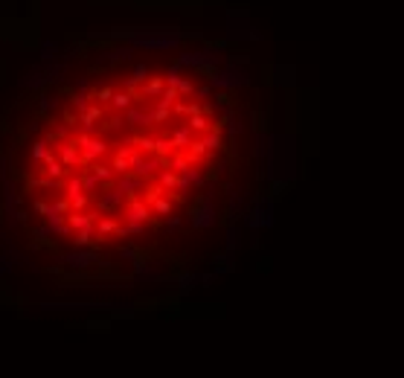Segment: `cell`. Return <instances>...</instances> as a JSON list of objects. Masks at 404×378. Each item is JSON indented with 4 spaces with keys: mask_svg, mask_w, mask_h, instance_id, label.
<instances>
[{
    "mask_svg": "<svg viewBox=\"0 0 404 378\" xmlns=\"http://www.w3.org/2000/svg\"><path fill=\"white\" fill-rule=\"evenodd\" d=\"M93 224V215H87V213H76V215H70V230H84V227H90Z\"/></svg>",
    "mask_w": 404,
    "mask_h": 378,
    "instance_id": "obj_11",
    "label": "cell"
},
{
    "mask_svg": "<svg viewBox=\"0 0 404 378\" xmlns=\"http://www.w3.org/2000/svg\"><path fill=\"white\" fill-rule=\"evenodd\" d=\"M44 172H47V175H52V178H61V175H64V172H67V169H64V166H61V163H55V160H49V166H47V169H44Z\"/></svg>",
    "mask_w": 404,
    "mask_h": 378,
    "instance_id": "obj_26",
    "label": "cell"
},
{
    "mask_svg": "<svg viewBox=\"0 0 404 378\" xmlns=\"http://www.w3.org/2000/svg\"><path fill=\"white\" fill-rule=\"evenodd\" d=\"M160 186H163V189H178V175H175L172 169H163V172H160Z\"/></svg>",
    "mask_w": 404,
    "mask_h": 378,
    "instance_id": "obj_17",
    "label": "cell"
},
{
    "mask_svg": "<svg viewBox=\"0 0 404 378\" xmlns=\"http://www.w3.org/2000/svg\"><path fill=\"white\" fill-rule=\"evenodd\" d=\"M169 116H172V108H166V105H157L151 111V122H166Z\"/></svg>",
    "mask_w": 404,
    "mask_h": 378,
    "instance_id": "obj_21",
    "label": "cell"
},
{
    "mask_svg": "<svg viewBox=\"0 0 404 378\" xmlns=\"http://www.w3.org/2000/svg\"><path fill=\"white\" fill-rule=\"evenodd\" d=\"M198 183H204V175H201L198 169H192V166L178 178V189H180V192H186L189 186H198Z\"/></svg>",
    "mask_w": 404,
    "mask_h": 378,
    "instance_id": "obj_6",
    "label": "cell"
},
{
    "mask_svg": "<svg viewBox=\"0 0 404 378\" xmlns=\"http://www.w3.org/2000/svg\"><path fill=\"white\" fill-rule=\"evenodd\" d=\"M90 239H93V230L90 227H84V230H76V245H90Z\"/></svg>",
    "mask_w": 404,
    "mask_h": 378,
    "instance_id": "obj_24",
    "label": "cell"
},
{
    "mask_svg": "<svg viewBox=\"0 0 404 378\" xmlns=\"http://www.w3.org/2000/svg\"><path fill=\"white\" fill-rule=\"evenodd\" d=\"M169 140H172V146H175V148H183V146H189V143H192V131H189V128H175V134H172Z\"/></svg>",
    "mask_w": 404,
    "mask_h": 378,
    "instance_id": "obj_10",
    "label": "cell"
},
{
    "mask_svg": "<svg viewBox=\"0 0 404 378\" xmlns=\"http://www.w3.org/2000/svg\"><path fill=\"white\" fill-rule=\"evenodd\" d=\"M163 166H172V172H178V175H183V172L189 169V160H186L183 154H175L172 160H163Z\"/></svg>",
    "mask_w": 404,
    "mask_h": 378,
    "instance_id": "obj_15",
    "label": "cell"
},
{
    "mask_svg": "<svg viewBox=\"0 0 404 378\" xmlns=\"http://www.w3.org/2000/svg\"><path fill=\"white\" fill-rule=\"evenodd\" d=\"M131 99H134L131 93H113V99H111V102H113V108H128V105H131Z\"/></svg>",
    "mask_w": 404,
    "mask_h": 378,
    "instance_id": "obj_23",
    "label": "cell"
},
{
    "mask_svg": "<svg viewBox=\"0 0 404 378\" xmlns=\"http://www.w3.org/2000/svg\"><path fill=\"white\" fill-rule=\"evenodd\" d=\"M119 201H122V192H119V189H113V192H108V195L99 201V207H102V210H111V207H116Z\"/></svg>",
    "mask_w": 404,
    "mask_h": 378,
    "instance_id": "obj_19",
    "label": "cell"
},
{
    "mask_svg": "<svg viewBox=\"0 0 404 378\" xmlns=\"http://www.w3.org/2000/svg\"><path fill=\"white\" fill-rule=\"evenodd\" d=\"M189 218H192V227H210L215 224V210L207 204V198H201V204L189 213Z\"/></svg>",
    "mask_w": 404,
    "mask_h": 378,
    "instance_id": "obj_2",
    "label": "cell"
},
{
    "mask_svg": "<svg viewBox=\"0 0 404 378\" xmlns=\"http://www.w3.org/2000/svg\"><path fill=\"white\" fill-rule=\"evenodd\" d=\"M134 189H140V181H137V178H125V181H119V192H134Z\"/></svg>",
    "mask_w": 404,
    "mask_h": 378,
    "instance_id": "obj_25",
    "label": "cell"
},
{
    "mask_svg": "<svg viewBox=\"0 0 404 378\" xmlns=\"http://www.w3.org/2000/svg\"><path fill=\"white\" fill-rule=\"evenodd\" d=\"M189 131H210V119H207L204 114L189 116Z\"/></svg>",
    "mask_w": 404,
    "mask_h": 378,
    "instance_id": "obj_16",
    "label": "cell"
},
{
    "mask_svg": "<svg viewBox=\"0 0 404 378\" xmlns=\"http://www.w3.org/2000/svg\"><path fill=\"white\" fill-rule=\"evenodd\" d=\"M61 163H67V166L81 163V160H79V148H76L73 143H64V148H61Z\"/></svg>",
    "mask_w": 404,
    "mask_h": 378,
    "instance_id": "obj_12",
    "label": "cell"
},
{
    "mask_svg": "<svg viewBox=\"0 0 404 378\" xmlns=\"http://www.w3.org/2000/svg\"><path fill=\"white\" fill-rule=\"evenodd\" d=\"M250 82V76L239 67H230V70H212L210 73V87H218V90H233V87H244Z\"/></svg>",
    "mask_w": 404,
    "mask_h": 378,
    "instance_id": "obj_1",
    "label": "cell"
},
{
    "mask_svg": "<svg viewBox=\"0 0 404 378\" xmlns=\"http://www.w3.org/2000/svg\"><path fill=\"white\" fill-rule=\"evenodd\" d=\"M96 259H99V256L90 253V250H76V253H67V256H64V262L73 265V268H87V265H93Z\"/></svg>",
    "mask_w": 404,
    "mask_h": 378,
    "instance_id": "obj_5",
    "label": "cell"
},
{
    "mask_svg": "<svg viewBox=\"0 0 404 378\" xmlns=\"http://www.w3.org/2000/svg\"><path fill=\"white\" fill-rule=\"evenodd\" d=\"M125 119H128L131 125H151V111H140V108H131V111L125 114Z\"/></svg>",
    "mask_w": 404,
    "mask_h": 378,
    "instance_id": "obj_8",
    "label": "cell"
},
{
    "mask_svg": "<svg viewBox=\"0 0 404 378\" xmlns=\"http://www.w3.org/2000/svg\"><path fill=\"white\" fill-rule=\"evenodd\" d=\"M175 151V146H172V140H154V154L163 160L166 154H172Z\"/></svg>",
    "mask_w": 404,
    "mask_h": 378,
    "instance_id": "obj_18",
    "label": "cell"
},
{
    "mask_svg": "<svg viewBox=\"0 0 404 378\" xmlns=\"http://www.w3.org/2000/svg\"><path fill=\"white\" fill-rule=\"evenodd\" d=\"M99 99H102V102H111V99H113V90H111V87H102V90H99Z\"/></svg>",
    "mask_w": 404,
    "mask_h": 378,
    "instance_id": "obj_28",
    "label": "cell"
},
{
    "mask_svg": "<svg viewBox=\"0 0 404 378\" xmlns=\"http://www.w3.org/2000/svg\"><path fill=\"white\" fill-rule=\"evenodd\" d=\"M151 207H154V213H157V215H172V201H166V198L151 201Z\"/></svg>",
    "mask_w": 404,
    "mask_h": 378,
    "instance_id": "obj_22",
    "label": "cell"
},
{
    "mask_svg": "<svg viewBox=\"0 0 404 378\" xmlns=\"http://www.w3.org/2000/svg\"><path fill=\"white\" fill-rule=\"evenodd\" d=\"M148 79V70H145V64H137L134 67V73H131V79H128V90H134L140 82H145Z\"/></svg>",
    "mask_w": 404,
    "mask_h": 378,
    "instance_id": "obj_13",
    "label": "cell"
},
{
    "mask_svg": "<svg viewBox=\"0 0 404 378\" xmlns=\"http://www.w3.org/2000/svg\"><path fill=\"white\" fill-rule=\"evenodd\" d=\"M198 143L204 146V151H218L221 148V131L218 128H210V134L204 140H198Z\"/></svg>",
    "mask_w": 404,
    "mask_h": 378,
    "instance_id": "obj_9",
    "label": "cell"
},
{
    "mask_svg": "<svg viewBox=\"0 0 404 378\" xmlns=\"http://www.w3.org/2000/svg\"><path fill=\"white\" fill-rule=\"evenodd\" d=\"M125 215H128L131 224H145V221H148V204H143V201H131L128 210H125Z\"/></svg>",
    "mask_w": 404,
    "mask_h": 378,
    "instance_id": "obj_4",
    "label": "cell"
},
{
    "mask_svg": "<svg viewBox=\"0 0 404 378\" xmlns=\"http://www.w3.org/2000/svg\"><path fill=\"white\" fill-rule=\"evenodd\" d=\"M137 146H140L143 151H154V140H151V137H140V140H137Z\"/></svg>",
    "mask_w": 404,
    "mask_h": 378,
    "instance_id": "obj_27",
    "label": "cell"
},
{
    "mask_svg": "<svg viewBox=\"0 0 404 378\" xmlns=\"http://www.w3.org/2000/svg\"><path fill=\"white\" fill-rule=\"evenodd\" d=\"M210 90H212V87H198V90H195V96H198V99H207V96H210Z\"/></svg>",
    "mask_w": 404,
    "mask_h": 378,
    "instance_id": "obj_29",
    "label": "cell"
},
{
    "mask_svg": "<svg viewBox=\"0 0 404 378\" xmlns=\"http://www.w3.org/2000/svg\"><path fill=\"white\" fill-rule=\"evenodd\" d=\"M108 233H116V221H113L111 215H105V218L99 221V239H105Z\"/></svg>",
    "mask_w": 404,
    "mask_h": 378,
    "instance_id": "obj_20",
    "label": "cell"
},
{
    "mask_svg": "<svg viewBox=\"0 0 404 378\" xmlns=\"http://www.w3.org/2000/svg\"><path fill=\"white\" fill-rule=\"evenodd\" d=\"M140 47H148V49H172L178 47V35H169V38H134Z\"/></svg>",
    "mask_w": 404,
    "mask_h": 378,
    "instance_id": "obj_3",
    "label": "cell"
},
{
    "mask_svg": "<svg viewBox=\"0 0 404 378\" xmlns=\"http://www.w3.org/2000/svg\"><path fill=\"white\" fill-rule=\"evenodd\" d=\"M163 84H166V82H163L160 76L148 79V84L143 87V96H160V93H163Z\"/></svg>",
    "mask_w": 404,
    "mask_h": 378,
    "instance_id": "obj_14",
    "label": "cell"
},
{
    "mask_svg": "<svg viewBox=\"0 0 404 378\" xmlns=\"http://www.w3.org/2000/svg\"><path fill=\"white\" fill-rule=\"evenodd\" d=\"M99 119H102V108H84V111H81V116H79V122H81L87 131H93Z\"/></svg>",
    "mask_w": 404,
    "mask_h": 378,
    "instance_id": "obj_7",
    "label": "cell"
}]
</instances>
